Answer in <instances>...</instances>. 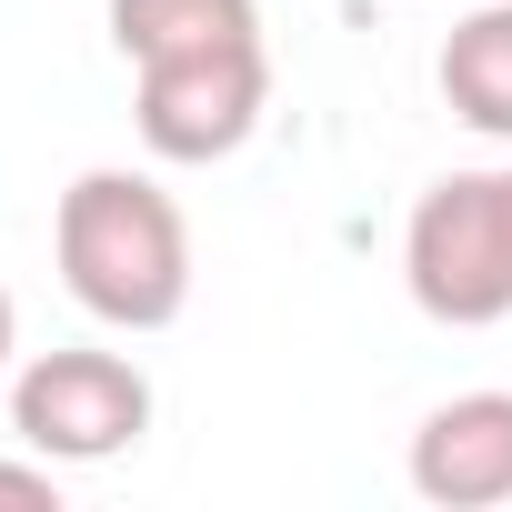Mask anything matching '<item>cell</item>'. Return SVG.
Returning <instances> with one entry per match:
<instances>
[{"mask_svg": "<svg viewBox=\"0 0 512 512\" xmlns=\"http://www.w3.org/2000/svg\"><path fill=\"white\" fill-rule=\"evenodd\" d=\"M262 101H272V51L262 41L131 61V121H141L151 161H231L262 131Z\"/></svg>", "mask_w": 512, "mask_h": 512, "instance_id": "3957f363", "label": "cell"}, {"mask_svg": "<svg viewBox=\"0 0 512 512\" xmlns=\"http://www.w3.org/2000/svg\"><path fill=\"white\" fill-rule=\"evenodd\" d=\"M11 342H21V312H11V292H0V372H11Z\"/></svg>", "mask_w": 512, "mask_h": 512, "instance_id": "9c48e42d", "label": "cell"}, {"mask_svg": "<svg viewBox=\"0 0 512 512\" xmlns=\"http://www.w3.org/2000/svg\"><path fill=\"white\" fill-rule=\"evenodd\" d=\"M402 282L452 332H482V322L512 312V161L502 171H452L412 201Z\"/></svg>", "mask_w": 512, "mask_h": 512, "instance_id": "7a4b0ae2", "label": "cell"}, {"mask_svg": "<svg viewBox=\"0 0 512 512\" xmlns=\"http://www.w3.org/2000/svg\"><path fill=\"white\" fill-rule=\"evenodd\" d=\"M11 432L41 462H111L151 432V382L121 352H41L11 382Z\"/></svg>", "mask_w": 512, "mask_h": 512, "instance_id": "277c9868", "label": "cell"}, {"mask_svg": "<svg viewBox=\"0 0 512 512\" xmlns=\"http://www.w3.org/2000/svg\"><path fill=\"white\" fill-rule=\"evenodd\" d=\"M0 502L51 512V502H61V462H41V452H31V462H0Z\"/></svg>", "mask_w": 512, "mask_h": 512, "instance_id": "ba28073f", "label": "cell"}, {"mask_svg": "<svg viewBox=\"0 0 512 512\" xmlns=\"http://www.w3.org/2000/svg\"><path fill=\"white\" fill-rule=\"evenodd\" d=\"M61 282L111 332H171L191 302V221L151 171H81L51 221Z\"/></svg>", "mask_w": 512, "mask_h": 512, "instance_id": "6da1fadb", "label": "cell"}, {"mask_svg": "<svg viewBox=\"0 0 512 512\" xmlns=\"http://www.w3.org/2000/svg\"><path fill=\"white\" fill-rule=\"evenodd\" d=\"M412 492L442 512L512 502V392H452L412 432Z\"/></svg>", "mask_w": 512, "mask_h": 512, "instance_id": "5b68a950", "label": "cell"}, {"mask_svg": "<svg viewBox=\"0 0 512 512\" xmlns=\"http://www.w3.org/2000/svg\"><path fill=\"white\" fill-rule=\"evenodd\" d=\"M111 41H121V61L262 41V0H111Z\"/></svg>", "mask_w": 512, "mask_h": 512, "instance_id": "52a82bcc", "label": "cell"}, {"mask_svg": "<svg viewBox=\"0 0 512 512\" xmlns=\"http://www.w3.org/2000/svg\"><path fill=\"white\" fill-rule=\"evenodd\" d=\"M442 101L482 141H512V0H472L442 41Z\"/></svg>", "mask_w": 512, "mask_h": 512, "instance_id": "8992f818", "label": "cell"}]
</instances>
